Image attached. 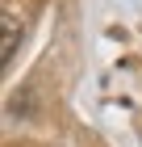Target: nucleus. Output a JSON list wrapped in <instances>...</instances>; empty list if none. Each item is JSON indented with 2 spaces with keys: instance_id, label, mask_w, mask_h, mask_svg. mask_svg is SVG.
<instances>
[{
  "instance_id": "1",
  "label": "nucleus",
  "mask_w": 142,
  "mask_h": 147,
  "mask_svg": "<svg viewBox=\"0 0 142 147\" xmlns=\"http://www.w3.org/2000/svg\"><path fill=\"white\" fill-rule=\"evenodd\" d=\"M17 38H21V25H17L13 13H4V46H0V59L4 63H13V55H17Z\"/></svg>"
}]
</instances>
